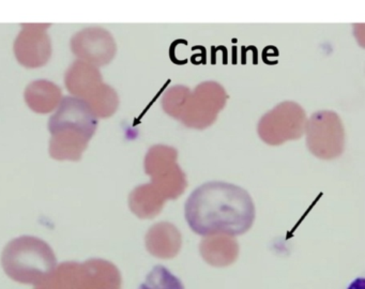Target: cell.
<instances>
[{
  "instance_id": "obj_3",
  "label": "cell",
  "mask_w": 365,
  "mask_h": 289,
  "mask_svg": "<svg viewBox=\"0 0 365 289\" xmlns=\"http://www.w3.org/2000/svg\"><path fill=\"white\" fill-rule=\"evenodd\" d=\"M43 98L44 101H46V104L50 107V109L54 108L55 105L58 103V88L54 83L46 81L44 94H41V96L31 91V89L26 90V100L29 101V104L31 105V108L35 109V111L43 113Z\"/></svg>"
},
{
  "instance_id": "obj_1",
  "label": "cell",
  "mask_w": 365,
  "mask_h": 289,
  "mask_svg": "<svg viewBox=\"0 0 365 289\" xmlns=\"http://www.w3.org/2000/svg\"><path fill=\"white\" fill-rule=\"evenodd\" d=\"M185 218L200 235H242L251 228L255 207L247 191L226 182L198 186L185 206Z\"/></svg>"
},
{
  "instance_id": "obj_2",
  "label": "cell",
  "mask_w": 365,
  "mask_h": 289,
  "mask_svg": "<svg viewBox=\"0 0 365 289\" xmlns=\"http://www.w3.org/2000/svg\"><path fill=\"white\" fill-rule=\"evenodd\" d=\"M93 113L86 103L76 98H66L58 113L50 122L53 137L51 153L57 158L80 156L96 130Z\"/></svg>"
}]
</instances>
